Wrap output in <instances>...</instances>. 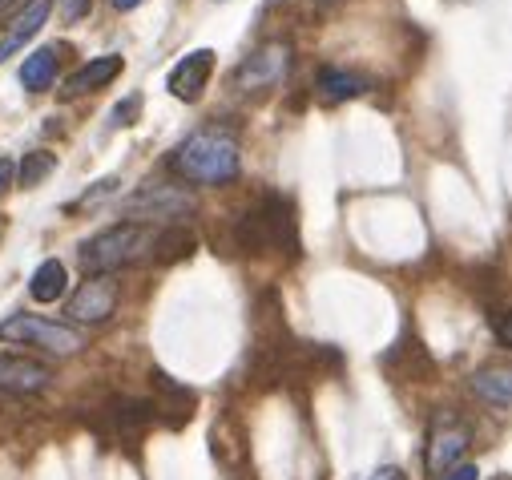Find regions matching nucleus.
<instances>
[{"mask_svg": "<svg viewBox=\"0 0 512 480\" xmlns=\"http://www.w3.org/2000/svg\"><path fill=\"white\" fill-rule=\"evenodd\" d=\"M121 73V57L117 53H105V57H93L89 65H81L69 81H65V97H81V93H93V89H105L113 77Z\"/></svg>", "mask_w": 512, "mask_h": 480, "instance_id": "nucleus-11", "label": "nucleus"}, {"mask_svg": "<svg viewBox=\"0 0 512 480\" xmlns=\"http://www.w3.org/2000/svg\"><path fill=\"white\" fill-rule=\"evenodd\" d=\"M367 480H408V476H404V472H400L396 464H383V468H375V472H371Z\"/></svg>", "mask_w": 512, "mask_h": 480, "instance_id": "nucleus-24", "label": "nucleus"}, {"mask_svg": "<svg viewBox=\"0 0 512 480\" xmlns=\"http://www.w3.org/2000/svg\"><path fill=\"white\" fill-rule=\"evenodd\" d=\"M113 311H117V283L109 275H89L69 295V307H65V315L77 323H105Z\"/></svg>", "mask_w": 512, "mask_h": 480, "instance_id": "nucleus-7", "label": "nucleus"}, {"mask_svg": "<svg viewBox=\"0 0 512 480\" xmlns=\"http://www.w3.org/2000/svg\"><path fill=\"white\" fill-rule=\"evenodd\" d=\"M154 230L142 222H117L101 234H93L89 243H81V267L85 275H109L117 267L138 263L146 251H154Z\"/></svg>", "mask_w": 512, "mask_h": 480, "instance_id": "nucleus-3", "label": "nucleus"}, {"mask_svg": "<svg viewBox=\"0 0 512 480\" xmlns=\"http://www.w3.org/2000/svg\"><path fill=\"white\" fill-rule=\"evenodd\" d=\"M0 339L9 343H25V347H45L53 355H77L85 347L81 331H73L69 323H53L41 315H13L0 323Z\"/></svg>", "mask_w": 512, "mask_h": 480, "instance_id": "nucleus-4", "label": "nucleus"}, {"mask_svg": "<svg viewBox=\"0 0 512 480\" xmlns=\"http://www.w3.org/2000/svg\"><path fill=\"white\" fill-rule=\"evenodd\" d=\"M113 186H117V178H101V182H97V186H93V190H89V194H85V198H81L77 206H93L97 198H105V194H113Z\"/></svg>", "mask_w": 512, "mask_h": 480, "instance_id": "nucleus-22", "label": "nucleus"}, {"mask_svg": "<svg viewBox=\"0 0 512 480\" xmlns=\"http://www.w3.org/2000/svg\"><path fill=\"white\" fill-rule=\"evenodd\" d=\"M53 170H57V154H49V150H33V154H25V162L17 166V182H21L25 190H37Z\"/></svg>", "mask_w": 512, "mask_h": 480, "instance_id": "nucleus-19", "label": "nucleus"}, {"mask_svg": "<svg viewBox=\"0 0 512 480\" xmlns=\"http://www.w3.org/2000/svg\"><path fill=\"white\" fill-rule=\"evenodd\" d=\"M53 380V372L37 359L25 355H0V392H13V396H37L45 392Z\"/></svg>", "mask_w": 512, "mask_h": 480, "instance_id": "nucleus-8", "label": "nucleus"}, {"mask_svg": "<svg viewBox=\"0 0 512 480\" xmlns=\"http://www.w3.org/2000/svg\"><path fill=\"white\" fill-rule=\"evenodd\" d=\"M89 13V0H65V21H77Z\"/></svg>", "mask_w": 512, "mask_h": 480, "instance_id": "nucleus-26", "label": "nucleus"}, {"mask_svg": "<svg viewBox=\"0 0 512 480\" xmlns=\"http://www.w3.org/2000/svg\"><path fill=\"white\" fill-rule=\"evenodd\" d=\"M444 480H476V468L472 464H456V468L444 472Z\"/></svg>", "mask_w": 512, "mask_h": 480, "instance_id": "nucleus-27", "label": "nucleus"}, {"mask_svg": "<svg viewBox=\"0 0 512 480\" xmlns=\"http://www.w3.org/2000/svg\"><path fill=\"white\" fill-rule=\"evenodd\" d=\"M210 73H214V53L210 49H194V53H186L174 69H170V93L178 97V101H198L202 97V89H206V81H210Z\"/></svg>", "mask_w": 512, "mask_h": 480, "instance_id": "nucleus-9", "label": "nucleus"}, {"mask_svg": "<svg viewBox=\"0 0 512 480\" xmlns=\"http://www.w3.org/2000/svg\"><path fill=\"white\" fill-rule=\"evenodd\" d=\"M125 210L134 218H178V214H190L194 202L174 186H146L142 194H134L125 202Z\"/></svg>", "mask_w": 512, "mask_h": 480, "instance_id": "nucleus-10", "label": "nucleus"}, {"mask_svg": "<svg viewBox=\"0 0 512 480\" xmlns=\"http://www.w3.org/2000/svg\"><path fill=\"white\" fill-rule=\"evenodd\" d=\"M13 178H17L13 162H9V158H0V194H5V190H13Z\"/></svg>", "mask_w": 512, "mask_h": 480, "instance_id": "nucleus-23", "label": "nucleus"}, {"mask_svg": "<svg viewBox=\"0 0 512 480\" xmlns=\"http://www.w3.org/2000/svg\"><path fill=\"white\" fill-rule=\"evenodd\" d=\"M238 234V247L246 255H263L267 247H279L287 255H295L299 247V234H295V210L283 194H267L254 210H246L234 226Z\"/></svg>", "mask_w": 512, "mask_h": 480, "instance_id": "nucleus-2", "label": "nucleus"}, {"mask_svg": "<svg viewBox=\"0 0 512 480\" xmlns=\"http://www.w3.org/2000/svg\"><path fill=\"white\" fill-rule=\"evenodd\" d=\"M25 5H33V0H0V21H5L9 13H17V9H25Z\"/></svg>", "mask_w": 512, "mask_h": 480, "instance_id": "nucleus-28", "label": "nucleus"}, {"mask_svg": "<svg viewBox=\"0 0 512 480\" xmlns=\"http://www.w3.org/2000/svg\"><path fill=\"white\" fill-rule=\"evenodd\" d=\"M0 234H5V214H0Z\"/></svg>", "mask_w": 512, "mask_h": 480, "instance_id": "nucleus-30", "label": "nucleus"}, {"mask_svg": "<svg viewBox=\"0 0 512 480\" xmlns=\"http://www.w3.org/2000/svg\"><path fill=\"white\" fill-rule=\"evenodd\" d=\"M154 384H158V392L166 396L162 404H154V412H162L174 428H182V424L190 420V412H194V392L178 388V384H174V380H166L162 372H154Z\"/></svg>", "mask_w": 512, "mask_h": 480, "instance_id": "nucleus-14", "label": "nucleus"}, {"mask_svg": "<svg viewBox=\"0 0 512 480\" xmlns=\"http://www.w3.org/2000/svg\"><path fill=\"white\" fill-rule=\"evenodd\" d=\"M49 9H53L49 0H33V5L13 21V29H9L5 37H0V61H9L25 41H33V37L41 33V25L49 21Z\"/></svg>", "mask_w": 512, "mask_h": 480, "instance_id": "nucleus-12", "label": "nucleus"}, {"mask_svg": "<svg viewBox=\"0 0 512 480\" xmlns=\"http://www.w3.org/2000/svg\"><path fill=\"white\" fill-rule=\"evenodd\" d=\"M468 444H472V428L460 416H448V412L436 416L432 420V432H428V456H424L428 472L432 476H444L448 468H456Z\"/></svg>", "mask_w": 512, "mask_h": 480, "instance_id": "nucleus-6", "label": "nucleus"}, {"mask_svg": "<svg viewBox=\"0 0 512 480\" xmlns=\"http://www.w3.org/2000/svg\"><path fill=\"white\" fill-rule=\"evenodd\" d=\"M65 263H57V259H45L37 271H33V279H29V295L37 299V303H57L61 295H65Z\"/></svg>", "mask_w": 512, "mask_h": 480, "instance_id": "nucleus-18", "label": "nucleus"}, {"mask_svg": "<svg viewBox=\"0 0 512 480\" xmlns=\"http://www.w3.org/2000/svg\"><path fill=\"white\" fill-rule=\"evenodd\" d=\"M170 166H174V174H182L186 182H198V186L234 182L238 178V142H234V134L218 130V126L198 130L174 150Z\"/></svg>", "mask_w": 512, "mask_h": 480, "instance_id": "nucleus-1", "label": "nucleus"}, {"mask_svg": "<svg viewBox=\"0 0 512 480\" xmlns=\"http://www.w3.org/2000/svg\"><path fill=\"white\" fill-rule=\"evenodd\" d=\"M57 49L49 45V49H37L33 57H25V65H21V85L29 89V93H45L49 85H53V77H57Z\"/></svg>", "mask_w": 512, "mask_h": 480, "instance_id": "nucleus-16", "label": "nucleus"}, {"mask_svg": "<svg viewBox=\"0 0 512 480\" xmlns=\"http://www.w3.org/2000/svg\"><path fill=\"white\" fill-rule=\"evenodd\" d=\"M492 480H512V476H504V472H500V476H492Z\"/></svg>", "mask_w": 512, "mask_h": 480, "instance_id": "nucleus-31", "label": "nucleus"}, {"mask_svg": "<svg viewBox=\"0 0 512 480\" xmlns=\"http://www.w3.org/2000/svg\"><path fill=\"white\" fill-rule=\"evenodd\" d=\"M138 113H142V93H130L121 105H113V122L109 126H134Z\"/></svg>", "mask_w": 512, "mask_h": 480, "instance_id": "nucleus-21", "label": "nucleus"}, {"mask_svg": "<svg viewBox=\"0 0 512 480\" xmlns=\"http://www.w3.org/2000/svg\"><path fill=\"white\" fill-rule=\"evenodd\" d=\"M287 65H291V45H287V41H267L263 49H254V53L238 65L234 85H238L242 93H263V89H275V85L283 81Z\"/></svg>", "mask_w": 512, "mask_h": 480, "instance_id": "nucleus-5", "label": "nucleus"}, {"mask_svg": "<svg viewBox=\"0 0 512 480\" xmlns=\"http://www.w3.org/2000/svg\"><path fill=\"white\" fill-rule=\"evenodd\" d=\"M142 0H113V9H121V13H130V9H138Z\"/></svg>", "mask_w": 512, "mask_h": 480, "instance_id": "nucleus-29", "label": "nucleus"}, {"mask_svg": "<svg viewBox=\"0 0 512 480\" xmlns=\"http://www.w3.org/2000/svg\"><path fill=\"white\" fill-rule=\"evenodd\" d=\"M359 93H367V77L347 73V69H323L319 73V97L323 101H351Z\"/></svg>", "mask_w": 512, "mask_h": 480, "instance_id": "nucleus-17", "label": "nucleus"}, {"mask_svg": "<svg viewBox=\"0 0 512 480\" xmlns=\"http://www.w3.org/2000/svg\"><path fill=\"white\" fill-rule=\"evenodd\" d=\"M496 339L512 351V315H504V319H496Z\"/></svg>", "mask_w": 512, "mask_h": 480, "instance_id": "nucleus-25", "label": "nucleus"}, {"mask_svg": "<svg viewBox=\"0 0 512 480\" xmlns=\"http://www.w3.org/2000/svg\"><path fill=\"white\" fill-rule=\"evenodd\" d=\"M109 420H113L117 436L134 440V436H142V428L154 420V404H150V400H121V404H113Z\"/></svg>", "mask_w": 512, "mask_h": 480, "instance_id": "nucleus-15", "label": "nucleus"}, {"mask_svg": "<svg viewBox=\"0 0 512 480\" xmlns=\"http://www.w3.org/2000/svg\"><path fill=\"white\" fill-rule=\"evenodd\" d=\"M472 388L480 400H488L496 408H512V364H484L472 376Z\"/></svg>", "mask_w": 512, "mask_h": 480, "instance_id": "nucleus-13", "label": "nucleus"}, {"mask_svg": "<svg viewBox=\"0 0 512 480\" xmlns=\"http://www.w3.org/2000/svg\"><path fill=\"white\" fill-rule=\"evenodd\" d=\"M154 251H158V263H178V259H186L194 251V234L182 230V226H174V230H166V234L154 238Z\"/></svg>", "mask_w": 512, "mask_h": 480, "instance_id": "nucleus-20", "label": "nucleus"}]
</instances>
